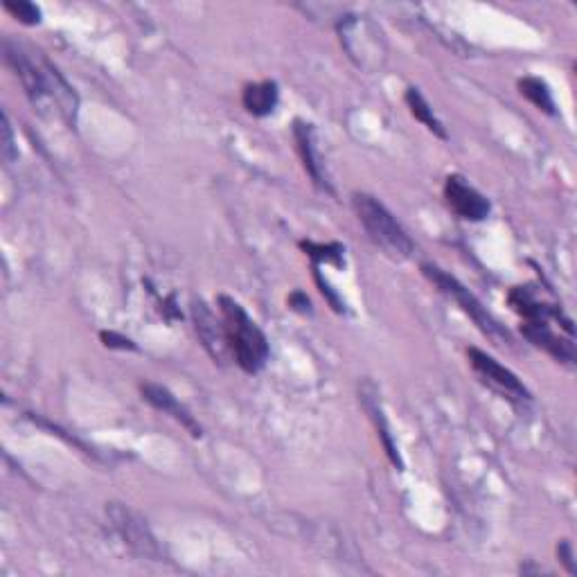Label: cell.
<instances>
[{"label": "cell", "instance_id": "5", "mask_svg": "<svg viewBox=\"0 0 577 577\" xmlns=\"http://www.w3.org/2000/svg\"><path fill=\"white\" fill-rule=\"evenodd\" d=\"M106 514H109L113 530L118 532L120 539L133 550V553L145 559H152V562H161L163 548L158 546L154 532L149 530L147 521L142 519L138 512H133L122 503H109L106 505Z\"/></svg>", "mask_w": 577, "mask_h": 577}, {"label": "cell", "instance_id": "17", "mask_svg": "<svg viewBox=\"0 0 577 577\" xmlns=\"http://www.w3.org/2000/svg\"><path fill=\"white\" fill-rule=\"evenodd\" d=\"M5 12H10L14 19H19L23 25H39L41 10L37 5L28 3V0H19V3H5Z\"/></svg>", "mask_w": 577, "mask_h": 577}, {"label": "cell", "instance_id": "20", "mask_svg": "<svg viewBox=\"0 0 577 577\" xmlns=\"http://www.w3.org/2000/svg\"><path fill=\"white\" fill-rule=\"evenodd\" d=\"M316 282H318V287H321V291H323V296H327V298H330V305L334 307V312H339V314H343V312H345V305L341 303V298H339V296H336V294H334V291H332V287H330V284H327V282H323V278H321V275H318V271H316Z\"/></svg>", "mask_w": 577, "mask_h": 577}, {"label": "cell", "instance_id": "7", "mask_svg": "<svg viewBox=\"0 0 577 577\" xmlns=\"http://www.w3.org/2000/svg\"><path fill=\"white\" fill-rule=\"evenodd\" d=\"M445 201L447 206L465 221H483L490 217V201L485 194L478 192L474 185H469L467 179L460 174H451L445 181Z\"/></svg>", "mask_w": 577, "mask_h": 577}, {"label": "cell", "instance_id": "18", "mask_svg": "<svg viewBox=\"0 0 577 577\" xmlns=\"http://www.w3.org/2000/svg\"><path fill=\"white\" fill-rule=\"evenodd\" d=\"M3 156L5 161H14L19 152H16V145H14V136H12V127H10V118H7V113L3 115Z\"/></svg>", "mask_w": 577, "mask_h": 577}, {"label": "cell", "instance_id": "12", "mask_svg": "<svg viewBox=\"0 0 577 577\" xmlns=\"http://www.w3.org/2000/svg\"><path fill=\"white\" fill-rule=\"evenodd\" d=\"M361 404L368 411L372 424H375L377 436L381 438V445H384L386 456L390 458V463H393L397 469H402L404 463H402V458H399V451H397V445H395V440H393V433H390V426L386 422L384 411H381V404H379V399H377V390H375V386L370 384V381H366V384H363V388H361Z\"/></svg>", "mask_w": 577, "mask_h": 577}, {"label": "cell", "instance_id": "8", "mask_svg": "<svg viewBox=\"0 0 577 577\" xmlns=\"http://www.w3.org/2000/svg\"><path fill=\"white\" fill-rule=\"evenodd\" d=\"M140 393L154 408L163 411L165 415H170L172 420L179 422L185 431H190L192 438H201V426L197 424V420H194V415L165 386L147 381V384L140 386Z\"/></svg>", "mask_w": 577, "mask_h": 577}, {"label": "cell", "instance_id": "2", "mask_svg": "<svg viewBox=\"0 0 577 577\" xmlns=\"http://www.w3.org/2000/svg\"><path fill=\"white\" fill-rule=\"evenodd\" d=\"M5 59L7 64H12L16 75H19L21 84L28 93L34 106H43L46 102H52L57 106V111L64 115L66 120H75L77 111V97L73 93L64 77H61L50 64H34L30 57H25L21 50H12L10 43H5Z\"/></svg>", "mask_w": 577, "mask_h": 577}, {"label": "cell", "instance_id": "15", "mask_svg": "<svg viewBox=\"0 0 577 577\" xmlns=\"http://www.w3.org/2000/svg\"><path fill=\"white\" fill-rule=\"evenodd\" d=\"M519 93L537 106L539 111H544L548 115H555V102L553 93H550L548 84L539 77H523L519 79Z\"/></svg>", "mask_w": 577, "mask_h": 577}, {"label": "cell", "instance_id": "9", "mask_svg": "<svg viewBox=\"0 0 577 577\" xmlns=\"http://www.w3.org/2000/svg\"><path fill=\"white\" fill-rule=\"evenodd\" d=\"M192 318H194V327H197V334L203 343V348L208 350V354L215 361L219 363L224 361L228 352L224 325L217 323V316L210 312L203 300H194L192 303Z\"/></svg>", "mask_w": 577, "mask_h": 577}, {"label": "cell", "instance_id": "13", "mask_svg": "<svg viewBox=\"0 0 577 577\" xmlns=\"http://www.w3.org/2000/svg\"><path fill=\"white\" fill-rule=\"evenodd\" d=\"M278 100H280V91L275 82L248 84L242 95L244 109L251 115H255V118H266V115H271L275 111V106H278Z\"/></svg>", "mask_w": 577, "mask_h": 577}, {"label": "cell", "instance_id": "11", "mask_svg": "<svg viewBox=\"0 0 577 577\" xmlns=\"http://www.w3.org/2000/svg\"><path fill=\"white\" fill-rule=\"evenodd\" d=\"M294 136H296V142H298L300 158H303L305 172L312 176V181H314V185H316L318 190L332 194L334 190H332V185H330V181H327V176L323 172V163H321V156H318V149H316L312 124H307L303 120H296Z\"/></svg>", "mask_w": 577, "mask_h": 577}, {"label": "cell", "instance_id": "6", "mask_svg": "<svg viewBox=\"0 0 577 577\" xmlns=\"http://www.w3.org/2000/svg\"><path fill=\"white\" fill-rule=\"evenodd\" d=\"M467 359L472 363V368L478 377H481L487 386H492L494 390H499L503 397L512 399V402H530L532 395L530 390L523 386V381L514 375L512 370L501 366L499 361L490 354L478 350V348H469L467 350Z\"/></svg>", "mask_w": 577, "mask_h": 577}, {"label": "cell", "instance_id": "14", "mask_svg": "<svg viewBox=\"0 0 577 577\" xmlns=\"http://www.w3.org/2000/svg\"><path fill=\"white\" fill-rule=\"evenodd\" d=\"M404 100H406V106L411 109L413 113V118L415 120H420L426 129H429L431 133H436L438 138L442 140H447V131L445 127H442V122L436 118V113H433L431 109V104L424 100V95L417 91L415 86H408L406 88V93H404Z\"/></svg>", "mask_w": 577, "mask_h": 577}, {"label": "cell", "instance_id": "19", "mask_svg": "<svg viewBox=\"0 0 577 577\" xmlns=\"http://www.w3.org/2000/svg\"><path fill=\"white\" fill-rule=\"evenodd\" d=\"M102 341L106 348H120V350H136V345H133L129 339H124V336H118L115 332H102Z\"/></svg>", "mask_w": 577, "mask_h": 577}, {"label": "cell", "instance_id": "10", "mask_svg": "<svg viewBox=\"0 0 577 577\" xmlns=\"http://www.w3.org/2000/svg\"><path fill=\"white\" fill-rule=\"evenodd\" d=\"M521 334L526 336L532 345L546 350L550 357H555L557 361L568 363V366L575 363L573 339H562V336L550 330V323H523Z\"/></svg>", "mask_w": 577, "mask_h": 577}, {"label": "cell", "instance_id": "3", "mask_svg": "<svg viewBox=\"0 0 577 577\" xmlns=\"http://www.w3.org/2000/svg\"><path fill=\"white\" fill-rule=\"evenodd\" d=\"M354 212H357V219L361 221L363 230H366L368 237L375 242L381 251L388 253L395 260H408L415 253L413 239L408 237L404 226L395 219L393 212H390L384 203L377 197L366 192H357L352 197Z\"/></svg>", "mask_w": 577, "mask_h": 577}, {"label": "cell", "instance_id": "1", "mask_svg": "<svg viewBox=\"0 0 577 577\" xmlns=\"http://www.w3.org/2000/svg\"><path fill=\"white\" fill-rule=\"evenodd\" d=\"M217 303L230 357L248 375H255L269 361V341H266L264 332L235 298L219 296Z\"/></svg>", "mask_w": 577, "mask_h": 577}, {"label": "cell", "instance_id": "16", "mask_svg": "<svg viewBox=\"0 0 577 577\" xmlns=\"http://www.w3.org/2000/svg\"><path fill=\"white\" fill-rule=\"evenodd\" d=\"M307 251V255L312 257V260L316 262V266L321 264V262H327V264H334V266H343V253H345V248L341 244H312V242H303L300 244Z\"/></svg>", "mask_w": 577, "mask_h": 577}, {"label": "cell", "instance_id": "4", "mask_svg": "<svg viewBox=\"0 0 577 577\" xmlns=\"http://www.w3.org/2000/svg\"><path fill=\"white\" fill-rule=\"evenodd\" d=\"M422 273H424V278L433 284V287L442 291L447 298L454 300V303H458L460 309L472 318V321L478 325V330H481L483 334H487L494 341H510V334L494 321L492 314L483 307L481 300H478L467 287H463L454 275L442 271L436 264H422Z\"/></svg>", "mask_w": 577, "mask_h": 577}]
</instances>
